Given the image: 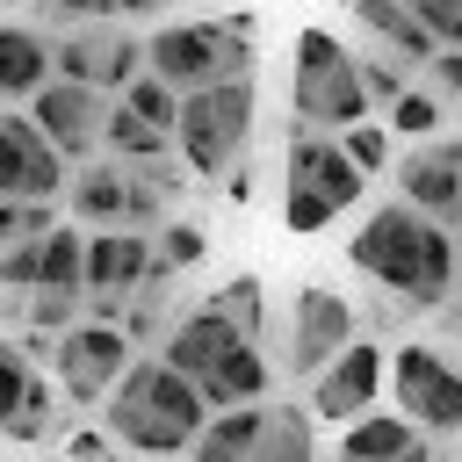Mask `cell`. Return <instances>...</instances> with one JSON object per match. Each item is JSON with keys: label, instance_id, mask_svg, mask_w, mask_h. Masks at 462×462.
Masks as SVG:
<instances>
[{"label": "cell", "instance_id": "obj_1", "mask_svg": "<svg viewBox=\"0 0 462 462\" xmlns=\"http://www.w3.org/2000/svg\"><path fill=\"white\" fill-rule=\"evenodd\" d=\"M346 260H354L390 303H404V310H440V303L455 296V282H462L455 224L411 209L404 195L383 202V209L361 224V238L346 245Z\"/></svg>", "mask_w": 462, "mask_h": 462}, {"label": "cell", "instance_id": "obj_2", "mask_svg": "<svg viewBox=\"0 0 462 462\" xmlns=\"http://www.w3.org/2000/svg\"><path fill=\"white\" fill-rule=\"evenodd\" d=\"M209 426V397L195 375H180L166 354H137L123 368V383L108 390V433L130 448V455H188L195 433Z\"/></svg>", "mask_w": 462, "mask_h": 462}, {"label": "cell", "instance_id": "obj_3", "mask_svg": "<svg viewBox=\"0 0 462 462\" xmlns=\"http://www.w3.org/2000/svg\"><path fill=\"white\" fill-rule=\"evenodd\" d=\"M144 58L166 87L195 94L217 79L253 72V14H224V22H166L159 36H144Z\"/></svg>", "mask_w": 462, "mask_h": 462}, {"label": "cell", "instance_id": "obj_4", "mask_svg": "<svg viewBox=\"0 0 462 462\" xmlns=\"http://www.w3.org/2000/svg\"><path fill=\"white\" fill-rule=\"evenodd\" d=\"M245 137H253V72L180 94L173 152H180V166H188V173H202V180H224V173L238 166Z\"/></svg>", "mask_w": 462, "mask_h": 462}, {"label": "cell", "instance_id": "obj_5", "mask_svg": "<svg viewBox=\"0 0 462 462\" xmlns=\"http://www.w3.org/2000/svg\"><path fill=\"white\" fill-rule=\"evenodd\" d=\"M368 87H361V58L332 36V29H303L296 36V123L310 130H346L368 123Z\"/></svg>", "mask_w": 462, "mask_h": 462}, {"label": "cell", "instance_id": "obj_6", "mask_svg": "<svg viewBox=\"0 0 462 462\" xmlns=\"http://www.w3.org/2000/svg\"><path fill=\"white\" fill-rule=\"evenodd\" d=\"M130 361H137V339H130L123 325H108V318H87V325L58 332V354H51L58 390H65L72 404H108V390L123 383Z\"/></svg>", "mask_w": 462, "mask_h": 462}, {"label": "cell", "instance_id": "obj_7", "mask_svg": "<svg viewBox=\"0 0 462 462\" xmlns=\"http://www.w3.org/2000/svg\"><path fill=\"white\" fill-rule=\"evenodd\" d=\"M390 390H397V411L419 433H462V368L440 346H397Z\"/></svg>", "mask_w": 462, "mask_h": 462}, {"label": "cell", "instance_id": "obj_8", "mask_svg": "<svg viewBox=\"0 0 462 462\" xmlns=\"http://www.w3.org/2000/svg\"><path fill=\"white\" fill-rule=\"evenodd\" d=\"M383 383H390V354H383L375 339H354V346H339V354L310 375V411L332 419V426H354L361 411H375Z\"/></svg>", "mask_w": 462, "mask_h": 462}, {"label": "cell", "instance_id": "obj_9", "mask_svg": "<svg viewBox=\"0 0 462 462\" xmlns=\"http://www.w3.org/2000/svg\"><path fill=\"white\" fill-rule=\"evenodd\" d=\"M72 180V159L43 137L36 116H0V195L22 202H58Z\"/></svg>", "mask_w": 462, "mask_h": 462}, {"label": "cell", "instance_id": "obj_10", "mask_svg": "<svg viewBox=\"0 0 462 462\" xmlns=\"http://www.w3.org/2000/svg\"><path fill=\"white\" fill-rule=\"evenodd\" d=\"M51 51H58V79H87V87H108V94H123L152 65L137 36H116L108 29V14H94L87 29H65Z\"/></svg>", "mask_w": 462, "mask_h": 462}, {"label": "cell", "instance_id": "obj_11", "mask_svg": "<svg viewBox=\"0 0 462 462\" xmlns=\"http://www.w3.org/2000/svg\"><path fill=\"white\" fill-rule=\"evenodd\" d=\"M108 87H87V79H51L29 94V116L43 123V137L65 152V159H87L101 152V130H108Z\"/></svg>", "mask_w": 462, "mask_h": 462}, {"label": "cell", "instance_id": "obj_12", "mask_svg": "<svg viewBox=\"0 0 462 462\" xmlns=\"http://www.w3.org/2000/svg\"><path fill=\"white\" fill-rule=\"evenodd\" d=\"M339 346H354V303L332 296L325 282H303L296 303H289V368L296 375H318Z\"/></svg>", "mask_w": 462, "mask_h": 462}, {"label": "cell", "instance_id": "obj_13", "mask_svg": "<svg viewBox=\"0 0 462 462\" xmlns=\"http://www.w3.org/2000/svg\"><path fill=\"white\" fill-rule=\"evenodd\" d=\"M152 260H159V238L137 231V224L87 231V296H137Z\"/></svg>", "mask_w": 462, "mask_h": 462}, {"label": "cell", "instance_id": "obj_14", "mask_svg": "<svg viewBox=\"0 0 462 462\" xmlns=\"http://www.w3.org/2000/svg\"><path fill=\"white\" fill-rule=\"evenodd\" d=\"M289 180H303V188L332 195L339 209H346V202H361V188H368V173L346 159L339 130H310V123H296V130H289Z\"/></svg>", "mask_w": 462, "mask_h": 462}, {"label": "cell", "instance_id": "obj_15", "mask_svg": "<svg viewBox=\"0 0 462 462\" xmlns=\"http://www.w3.org/2000/svg\"><path fill=\"white\" fill-rule=\"evenodd\" d=\"M397 195L440 224H455L462 209V144H419L411 159H397Z\"/></svg>", "mask_w": 462, "mask_h": 462}, {"label": "cell", "instance_id": "obj_16", "mask_svg": "<svg viewBox=\"0 0 462 462\" xmlns=\"http://www.w3.org/2000/svg\"><path fill=\"white\" fill-rule=\"evenodd\" d=\"M238 339H245V332H238V325L217 310V303H202V310H188V318H173V325H166L159 354H166L180 375H195V383H202V375H209V368H217V361H224Z\"/></svg>", "mask_w": 462, "mask_h": 462}, {"label": "cell", "instance_id": "obj_17", "mask_svg": "<svg viewBox=\"0 0 462 462\" xmlns=\"http://www.w3.org/2000/svg\"><path fill=\"white\" fill-rule=\"evenodd\" d=\"M65 202L87 231H108V224H130V166L108 159V166H79L65 180Z\"/></svg>", "mask_w": 462, "mask_h": 462}, {"label": "cell", "instance_id": "obj_18", "mask_svg": "<svg viewBox=\"0 0 462 462\" xmlns=\"http://www.w3.org/2000/svg\"><path fill=\"white\" fill-rule=\"evenodd\" d=\"M58 79V51L36 36V29H14L0 22V101H29L36 87Z\"/></svg>", "mask_w": 462, "mask_h": 462}, {"label": "cell", "instance_id": "obj_19", "mask_svg": "<svg viewBox=\"0 0 462 462\" xmlns=\"http://www.w3.org/2000/svg\"><path fill=\"white\" fill-rule=\"evenodd\" d=\"M267 354H260V339H238L209 375H202V397H209V411H224V404H260L267 397Z\"/></svg>", "mask_w": 462, "mask_h": 462}, {"label": "cell", "instance_id": "obj_20", "mask_svg": "<svg viewBox=\"0 0 462 462\" xmlns=\"http://www.w3.org/2000/svg\"><path fill=\"white\" fill-rule=\"evenodd\" d=\"M260 419H267V404H224V411H209V426L195 433L188 462H253Z\"/></svg>", "mask_w": 462, "mask_h": 462}, {"label": "cell", "instance_id": "obj_21", "mask_svg": "<svg viewBox=\"0 0 462 462\" xmlns=\"http://www.w3.org/2000/svg\"><path fill=\"white\" fill-rule=\"evenodd\" d=\"M354 14H361V29H375L397 58H419V65H426V58L440 51V36L419 22V7H411V0H354Z\"/></svg>", "mask_w": 462, "mask_h": 462}, {"label": "cell", "instance_id": "obj_22", "mask_svg": "<svg viewBox=\"0 0 462 462\" xmlns=\"http://www.w3.org/2000/svg\"><path fill=\"white\" fill-rule=\"evenodd\" d=\"M253 462H318L310 411H296V404H267V419H260V440H253Z\"/></svg>", "mask_w": 462, "mask_h": 462}, {"label": "cell", "instance_id": "obj_23", "mask_svg": "<svg viewBox=\"0 0 462 462\" xmlns=\"http://www.w3.org/2000/svg\"><path fill=\"white\" fill-rule=\"evenodd\" d=\"M411 440H419V426H411L404 411H361V419L346 426L339 455H361V462H397Z\"/></svg>", "mask_w": 462, "mask_h": 462}, {"label": "cell", "instance_id": "obj_24", "mask_svg": "<svg viewBox=\"0 0 462 462\" xmlns=\"http://www.w3.org/2000/svg\"><path fill=\"white\" fill-rule=\"evenodd\" d=\"M101 144H108V159H123V166H152V159H166V144H173V130H159V123H144L137 108H108V130H101Z\"/></svg>", "mask_w": 462, "mask_h": 462}, {"label": "cell", "instance_id": "obj_25", "mask_svg": "<svg viewBox=\"0 0 462 462\" xmlns=\"http://www.w3.org/2000/svg\"><path fill=\"white\" fill-rule=\"evenodd\" d=\"M116 101H123V108H137L144 123H159V130H173V123H180V87H166L152 65H144V72H137V79H130Z\"/></svg>", "mask_w": 462, "mask_h": 462}, {"label": "cell", "instance_id": "obj_26", "mask_svg": "<svg viewBox=\"0 0 462 462\" xmlns=\"http://www.w3.org/2000/svg\"><path fill=\"white\" fill-rule=\"evenodd\" d=\"M209 303H217V310H224L245 339H260V332H267V296H260V274H231Z\"/></svg>", "mask_w": 462, "mask_h": 462}, {"label": "cell", "instance_id": "obj_27", "mask_svg": "<svg viewBox=\"0 0 462 462\" xmlns=\"http://www.w3.org/2000/svg\"><path fill=\"white\" fill-rule=\"evenodd\" d=\"M58 397H65V390H51V383L36 375V383H29V397H22V411H14L0 433H7V440H22V448H29V440H51V433H58Z\"/></svg>", "mask_w": 462, "mask_h": 462}, {"label": "cell", "instance_id": "obj_28", "mask_svg": "<svg viewBox=\"0 0 462 462\" xmlns=\"http://www.w3.org/2000/svg\"><path fill=\"white\" fill-rule=\"evenodd\" d=\"M332 217H339V202H332V195H318V188H303V180H282V224H289L296 238L325 231Z\"/></svg>", "mask_w": 462, "mask_h": 462}, {"label": "cell", "instance_id": "obj_29", "mask_svg": "<svg viewBox=\"0 0 462 462\" xmlns=\"http://www.w3.org/2000/svg\"><path fill=\"white\" fill-rule=\"evenodd\" d=\"M123 332H130L137 346L166 339V274H144V289H137V296H130V310H123Z\"/></svg>", "mask_w": 462, "mask_h": 462}, {"label": "cell", "instance_id": "obj_30", "mask_svg": "<svg viewBox=\"0 0 462 462\" xmlns=\"http://www.w3.org/2000/svg\"><path fill=\"white\" fill-rule=\"evenodd\" d=\"M390 123H397V137H433V130L448 123V108H440V94H419V87H404V94L390 101Z\"/></svg>", "mask_w": 462, "mask_h": 462}, {"label": "cell", "instance_id": "obj_31", "mask_svg": "<svg viewBox=\"0 0 462 462\" xmlns=\"http://www.w3.org/2000/svg\"><path fill=\"white\" fill-rule=\"evenodd\" d=\"M79 310H87V289H29V325L36 332H72Z\"/></svg>", "mask_w": 462, "mask_h": 462}, {"label": "cell", "instance_id": "obj_32", "mask_svg": "<svg viewBox=\"0 0 462 462\" xmlns=\"http://www.w3.org/2000/svg\"><path fill=\"white\" fill-rule=\"evenodd\" d=\"M202 253H209L202 224H166V231H159V260H152V267H159V274H180V267H195Z\"/></svg>", "mask_w": 462, "mask_h": 462}, {"label": "cell", "instance_id": "obj_33", "mask_svg": "<svg viewBox=\"0 0 462 462\" xmlns=\"http://www.w3.org/2000/svg\"><path fill=\"white\" fill-rule=\"evenodd\" d=\"M36 231H51V202L0 195V253H7V245H22V238H36Z\"/></svg>", "mask_w": 462, "mask_h": 462}, {"label": "cell", "instance_id": "obj_34", "mask_svg": "<svg viewBox=\"0 0 462 462\" xmlns=\"http://www.w3.org/2000/svg\"><path fill=\"white\" fill-rule=\"evenodd\" d=\"M29 383H36V368H29V354L14 346V339H0V426L22 411V397H29Z\"/></svg>", "mask_w": 462, "mask_h": 462}, {"label": "cell", "instance_id": "obj_35", "mask_svg": "<svg viewBox=\"0 0 462 462\" xmlns=\"http://www.w3.org/2000/svg\"><path fill=\"white\" fill-rule=\"evenodd\" d=\"M339 144H346V159H354L361 173H383V159H390V130H383V123H346Z\"/></svg>", "mask_w": 462, "mask_h": 462}, {"label": "cell", "instance_id": "obj_36", "mask_svg": "<svg viewBox=\"0 0 462 462\" xmlns=\"http://www.w3.org/2000/svg\"><path fill=\"white\" fill-rule=\"evenodd\" d=\"M0 282H7V289H36V282H43V231L0 253Z\"/></svg>", "mask_w": 462, "mask_h": 462}, {"label": "cell", "instance_id": "obj_37", "mask_svg": "<svg viewBox=\"0 0 462 462\" xmlns=\"http://www.w3.org/2000/svg\"><path fill=\"white\" fill-rule=\"evenodd\" d=\"M361 87H368V101H375V108H390L411 79H404V65H390V58H361Z\"/></svg>", "mask_w": 462, "mask_h": 462}, {"label": "cell", "instance_id": "obj_38", "mask_svg": "<svg viewBox=\"0 0 462 462\" xmlns=\"http://www.w3.org/2000/svg\"><path fill=\"white\" fill-rule=\"evenodd\" d=\"M116 433H94V426H79V433H65V462H116Z\"/></svg>", "mask_w": 462, "mask_h": 462}, {"label": "cell", "instance_id": "obj_39", "mask_svg": "<svg viewBox=\"0 0 462 462\" xmlns=\"http://www.w3.org/2000/svg\"><path fill=\"white\" fill-rule=\"evenodd\" d=\"M419 7V22L440 36V43H462V0H411Z\"/></svg>", "mask_w": 462, "mask_h": 462}, {"label": "cell", "instance_id": "obj_40", "mask_svg": "<svg viewBox=\"0 0 462 462\" xmlns=\"http://www.w3.org/2000/svg\"><path fill=\"white\" fill-rule=\"evenodd\" d=\"M51 22H94V14H123L116 0H36Z\"/></svg>", "mask_w": 462, "mask_h": 462}, {"label": "cell", "instance_id": "obj_41", "mask_svg": "<svg viewBox=\"0 0 462 462\" xmlns=\"http://www.w3.org/2000/svg\"><path fill=\"white\" fill-rule=\"evenodd\" d=\"M426 65H433V79H440V94H455V101H462V43H440V51L426 58Z\"/></svg>", "mask_w": 462, "mask_h": 462}, {"label": "cell", "instance_id": "obj_42", "mask_svg": "<svg viewBox=\"0 0 462 462\" xmlns=\"http://www.w3.org/2000/svg\"><path fill=\"white\" fill-rule=\"evenodd\" d=\"M440 325H448V332L462 339V296H455V303H440Z\"/></svg>", "mask_w": 462, "mask_h": 462}, {"label": "cell", "instance_id": "obj_43", "mask_svg": "<svg viewBox=\"0 0 462 462\" xmlns=\"http://www.w3.org/2000/svg\"><path fill=\"white\" fill-rule=\"evenodd\" d=\"M397 462H433V448H426V433H419V440H411V448H404Z\"/></svg>", "mask_w": 462, "mask_h": 462}, {"label": "cell", "instance_id": "obj_44", "mask_svg": "<svg viewBox=\"0 0 462 462\" xmlns=\"http://www.w3.org/2000/svg\"><path fill=\"white\" fill-rule=\"evenodd\" d=\"M123 14H144V7H166V0H116Z\"/></svg>", "mask_w": 462, "mask_h": 462}, {"label": "cell", "instance_id": "obj_45", "mask_svg": "<svg viewBox=\"0 0 462 462\" xmlns=\"http://www.w3.org/2000/svg\"><path fill=\"white\" fill-rule=\"evenodd\" d=\"M455 144H462V137H455ZM455 231H462V209H455Z\"/></svg>", "mask_w": 462, "mask_h": 462}, {"label": "cell", "instance_id": "obj_46", "mask_svg": "<svg viewBox=\"0 0 462 462\" xmlns=\"http://www.w3.org/2000/svg\"><path fill=\"white\" fill-rule=\"evenodd\" d=\"M0 462H22V455H0Z\"/></svg>", "mask_w": 462, "mask_h": 462}, {"label": "cell", "instance_id": "obj_47", "mask_svg": "<svg viewBox=\"0 0 462 462\" xmlns=\"http://www.w3.org/2000/svg\"><path fill=\"white\" fill-rule=\"evenodd\" d=\"M339 462H361V455H339Z\"/></svg>", "mask_w": 462, "mask_h": 462}, {"label": "cell", "instance_id": "obj_48", "mask_svg": "<svg viewBox=\"0 0 462 462\" xmlns=\"http://www.w3.org/2000/svg\"><path fill=\"white\" fill-rule=\"evenodd\" d=\"M159 462H166V455H159Z\"/></svg>", "mask_w": 462, "mask_h": 462}]
</instances>
